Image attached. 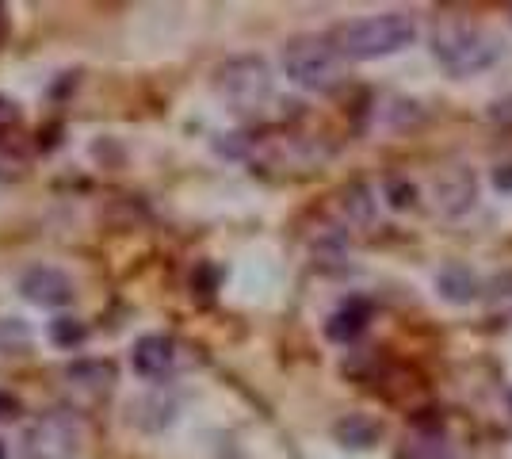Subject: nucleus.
<instances>
[{
  "mask_svg": "<svg viewBox=\"0 0 512 459\" xmlns=\"http://www.w3.org/2000/svg\"><path fill=\"white\" fill-rule=\"evenodd\" d=\"M417 39V23L409 12H383V16H367L337 27L333 46L341 50V58L352 62H375L386 54H398Z\"/></svg>",
  "mask_w": 512,
  "mask_h": 459,
  "instance_id": "f257e3e1",
  "label": "nucleus"
},
{
  "mask_svg": "<svg viewBox=\"0 0 512 459\" xmlns=\"http://www.w3.org/2000/svg\"><path fill=\"white\" fill-rule=\"evenodd\" d=\"M432 54L451 77H470V73L490 69L501 58V43L490 31L467 20H440L436 35H432Z\"/></svg>",
  "mask_w": 512,
  "mask_h": 459,
  "instance_id": "f03ea898",
  "label": "nucleus"
},
{
  "mask_svg": "<svg viewBox=\"0 0 512 459\" xmlns=\"http://www.w3.org/2000/svg\"><path fill=\"white\" fill-rule=\"evenodd\" d=\"M283 69L287 77L306 92H333L344 77V58L333 46V39L321 35H299L283 50Z\"/></svg>",
  "mask_w": 512,
  "mask_h": 459,
  "instance_id": "7ed1b4c3",
  "label": "nucleus"
},
{
  "mask_svg": "<svg viewBox=\"0 0 512 459\" xmlns=\"http://www.w3.org/2000/svg\"><path fill=\"white\" fill-rule=\"evenodd\" d=\"M218 92L234 104L237 111L264 108V100L272 96V73L264 58H234L218 69Z\"/></svg>",
  "mask_w": 512,
  "mask_h": 459,
  "instance_id": "20e7f679",
  "label": "nucleus"
},
{
  "mask_svg": "<svg viewBox=\"0 0 512 459\" xmlns=\"http://www.w3.org/2000/svg\"><path fill=\"white\" fill-rule=\"evenodd\" d=\"M20 291L27 303L35 306H50V310H58V306H69L77 299V284L65 276L62 268H50V264H35V268H27L20 276Z\"/></svg>",
  "mask_w": 512,
  "mask_h": 459,
  "instance_id": "39448f33",
  "label": "nucleus"
},
{
  "mask_svg": "<svg viewBox=\"0 0 512 459\" xmlns=\"http://www.w3.org/2000/svg\"><path fill=\"white\" fill-rule=\"evenodd\" d=\"M130 364L142 379H165L176 364V341L165 337V333H146L134 341L130 349Z\"/></svg>",
  "mask_w": 512,
  "mask_h": 459,
  "instance_id": "423d86ee",
  "label": "nucleus"
},
{
  "mask_svg": "<svg viewBox=\"0 0 512 459\" xmlns=\"http://www.w3.org/2000/svg\"><path fill=\"white\" fill-rule=\"evenodd\" d=\"M436 199H440V211L448 219H459L467 215L470 203H474V173L467 165H448L436 176Z\"/></svg>",
  "mask_w": 512,
  "mask_h": 459,
  "instance_id": "0eeeda50",
  "label": "nucleus"
},
{
  "mask_svg": "<svg viewBox=\"0 0 512 459\" xmlns=\"http://www.w3.org/2000/svg\"><path fill=\"white\" fill-rule=\"evenodd\" d=\"M367 318H371V303H367V299H348V303H341L329 314L325 337L348 345V341H356L363 329H367Z\"/></svg>",
  "mask_w": 512,
  "mask_h": 459,
  "instance_id": "6e6552de",
  "label": "nucleus"
},
{
  "mask_svg": "<svg viewBox=\"0 0 512 459\" xmlns=\"http://www.w3.org/2000/svg\"><path fill=\"white\" fill-rule=\"evenodd\" d=\"M333 433L348 448H371V444H379V437H383V425L367 414H348L344 421H337Z\"/></svg>",
  "mask_w": 512,
  "mask_h": 459,
  "instance_id": "1a4fd4ad",
  "label": "nucleus"
},
{
  "mask_svg": "<svg viewBox=\"0 0 512 459\" xmlns=\"http://www.w3.org/2000/svg\"><path fill=\"white\" fill-rule=\"evenodd\" d=\"M474 291H478V280H474V272L467 264H448L440 272V295L451 299V303H470Z\"/></svg>",
  "mask_w": 512,
  "mask_h": 459,
  "instance_id": "9d476101",
  "label": "nucleus"
},
{
  "mask_svg": "<svg viewBox=\"0 0 512 459\" xmlns=\"http://www.w3.org/2000/svg\"><path fill=\"white\" fill-rule=\"evenodd\" d=\"M65 375L81 387H92V391H107L115 383V364L111 360H85V364H73L65 368Z\"/></svg>",
  "mask_w": 512,
  "mask_h": 459,
  "instance_id": "9b49d317",
  "label": "nucleus"
},
{
  "mask_svg": "<svg viewBox=\"0 0 512 459\" xmlns=\"http://www.w3.org/2000/svg\"><path fill=\"white\" fill-rule=\"evenodd\" d=\"M50 341H54L58 349H81L88 341V326L77 322V318H54V322H50Z\"/></svg>",
  "mask_w": 512,
  "mask_h": 459,
  "instance_id": "f8f14e48",
  "label": "nucleus"
},
{
  "mask_svg": "<svg viewBox=\"0 0 512 459\" xmlns=\"http://www.w3.org/2000/svg\"><path fill=\"white\" fill-rule=\"evenodd\" d=\"M344 207H348L352 219H360V222L371 219V196H367V188H363V184H352V188L344 192Z\"/></svg>",
  "mask_w": 512,
  "mask_h": 459,
  "instance_id": "ddd939ff",
  "label": "nucleus"
},
{
  "mask_svg": "<svg viewBox=\"0 0 512 459\" xmlns=\"http://www.w3.org/2000/svg\"><path fill=\"white\" fill-rule=\"evenodd\" d=\"M20 104L12 100V96H0V138H8V134L20 127Z\"/></svg>",
  "mask_w": 512,
  "mask_h": 459,
  "instance_id": "4468645a",
  "label": "nucleus"
},
{
  "mask_svg": "<svg viewBox=\"0 0 512 459\" xmlns=\"http://www.w3.org/2000/svg\"><path fill=\"white\" fill-rule=\"evenodd\" d=\"M386 196H390V203H394V207H409L417 192H413L409 184H402V180H390V184H386Z\"/></svg>",
  "mask_w": 512,
  "mask_h": 459,
  "instance_id": "2eb2a0df",
  "label": "nucleus"
},
{
  "mask_svg": "<svg viewBox=\"0 0 512 459\" xmlns=\"http://www.w3.org/2000/svg\"><path fill=\"white\" fill-rule=\"evenodd\" d=\"M12 417H20V398L0 391V421H12Z\"/></svg>",
  "mask_w": 512,
  "mask_h": 459,
  "instance_id": "dca6fc26",
  "label": "nucleus"
},
{
  "mask_svg": "<svg viewBox=\"0 0 512 459\" xmlns=\"http://www.w3.org/2000/svg\"><path fill=\"white\" fill-rule=\"evenodd\" d=\"M493 184H497V192H512V165H497L493 169Z\"/></svg>",
  "mask_w": 512,
  "mask_h": 459,
  "instance_id": "f3484780",
  "label": "nucleus"
},
{
  "mask_svg": "<svg viewBox=\"0 0 512 459\" xmlns=\"http://www.w3.org/2000/svg\"><path fill=\"white\" fill-rule=\"evenodd\" d=\"M8 43V8L0 4V46Z\"/></svg>",
  "mask_w": 512,
  "mask_h": 459,
  "instance_id": "a211bd4d",
  "label": "nucleus"
},
{
  "mask_svg": "<svg viewBox=\"0 0 512 459\" xmlns=\"http://www.w3.org/2000/svg\"><path fill=\"white\" fill-rule=\"evenodd\" d=\"M0 459H8V452H4V444H0Z\"/></svg>",
  "mask_w": 512,
  "mask_h": 459,
  "instance_id": "6ab92c4d",
  "label": "nucleus"
},
{
  "mask_svg": "<svg viewBox=\"0 0 512 459\" xmlns=\"http://www.w3.org/2000/svg\"><path fill=\"white\" fill-rule=\"evenodd\" d=\"M509 402H512V394H509Z\"/></svg>",
  "mask_w": 512,
  "mask_h": 459,
  "instance_id": "aec40b11",
  "label": "nucleus"
},
{
  "mask_svg": "<svg viewBox=\"0 0 512 459\" xmlns=\"http://www.w3.org/2000/svg\"><path fill=\"white\" fill-rule=\"evenodd\" d=\"M509 16H512V8H509Z\"/></svg>",
  "mask_w": 512,
  "mask_h": 459,
  "instance_id": "412c9836",
  "label": "nucleus"
}]
</instances>
